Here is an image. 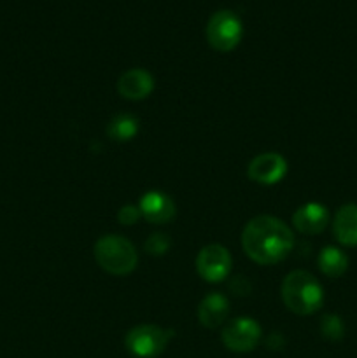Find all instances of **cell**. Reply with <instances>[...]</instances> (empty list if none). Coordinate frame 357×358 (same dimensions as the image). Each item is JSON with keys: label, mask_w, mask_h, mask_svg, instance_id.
<instances>
[{"label": "cell", "mask_w": 357, "mask_h": 358, "mask_svg": "<svg viewBox=\"0 0 357 358\" xmlns=\"http://www.w3.org/2000/svg\"><path fill=\"white\" fill-rule=\"evenodd\" d=\"M332 233L343 247H357V205L346 203L332 219Z\"/></svg>", "instance_id": "12"}, {"label": "cell", "mask_w": 357, "mask_h": 358, "mask_svg": "<svg viewBox=\"0 0 357 358\" xmlns=\"http://www.w3.org/2000/svg\"><path fill=\"white\" fill-rule=\"evenodd\" d=\"M230 315V303L223 294L212 292L202 299L198 306V320L203 327L217 329Z\"/></svg>", "instance_id": "13"}, {"label": "cell", "mask_w": 357, "mask_h": 358, "mask_svg": "<svg viewBox=\"0 0 357 358\" xmlns=\"http://www.w3.org/2000/svg\"><path fill=\"white\" fill-rule=\"evenodd\" d=\"M294 236L284 220L272 215H259L248 220L241 233V247L255 264L272 266L290 254Z\"/></svg>", "instance_id": "1"}, {"label": "cell", "mask_w": 357, "mask_h": 358, "mask_svg": "<svg viewBox=\"0 0 357 358\" xmlns=\"http://www.w3.org/2000/svg\"><path fill=\"white\" fill-rule=\"evenodd\" d=\"M318 268L329 278H340L349 268V257L338 247H324L318 254Z\"/></svg>", "instance_id": "14"}, {"label": "cell", "mask_w": 357, "mask_h": 358, "mask_svg": "<svg viewBox=\"0 0 357 358\" xmlns=\"http://www.w3.org/2000/svg\"><path fill=\"white\" fill-rule=\"evenodd\" d=\"M261 325L248 317H238L223 329L224 346L234 353L252 352L261 341Z\"/></svg>", "instance_id": "6"}, {"label": "cell", "mask_w": 357, "mask_h": 358, "mask_svg": "<svg viewBox=\"0 0 357 358\" xmlns=\"http://www.w3.org/2000/svg\"><path fill=\"white\" fill-rule=\"evenodd\" d=\"M172 336L174 331H164L158 325H136L126 334L125 346L136 358H156L167 350Z\"/></svg>", "instance_id": "5"}, {"label": "cell", "mask_w": 357, "mask_h": 358, "mask_svg": "<svg viewBox=\"0 0 357 358\" xmlns=\"http://www.w3.org/2000/svg\"><path fill=\"white\" fill-rule=\"evenodd\" d=\"M154 90V77L144 69H132L118 80V91L126 100H144Z\"/></svg>", "instance_id": "10"}, {"label": "cell", "mask_w": 357, "mask_h": 358, "mask_svg": "<svg viewBox=\"0 0 357 358\" xmlns=\"http://www.w3.org/2000/svg\"><path fill=\"white\" fill-rule=\"evenodd\" d=\"M140 208L139 206H133V205H126L122 206V208H119L118 212V220L121 224H125V226H132V224H135L136 220L140 219Z\"/></svg>", "instance_id": "18"}, {"label": "cell", "mask_w": 357, "mask_h": 358, "mask_svg": "<svg viewBox=\"0 0 357 358\" xmlns=\"http://www.w3.org/2000/svg\"><path fill=\"white\" fill-rule=\"evenodd\" d=\"M205 35L209 44L212 45L216 51H233L241 41L244 24H241L238 14H234L233 10H217V13H214L212 16H210L209 23H206Z\"/></svg>", "instance_id": "4"}, {"label": "cell", "mask_w": 357, "mask_h": 358, "mask_svg": "<svg viewBox=\"0 0 357 358\" xmlns=\"http://www.w3.org/2000/svg\"><path fill=\"white\" fill-rule=\"evenodd\" d=\"M139 133V119L132 114H118L107 126V135L114 142H128Z\"/></svg>", "instance_id": "15"}, {"label": "cell", "mask_w": 357, "mask_h": 358, "mask_svg": "<svg viewBox=\"0 0 357 358\" xmlns=\"http://www.w3.org/2000/svg\"><path fill=\"white\" fill-rule=\"evenodd\" d=\"M140 213L150 224H167L175 217V203L160 191H149L140 199Z\"/></svg>", "instance_id": "9"}, {"label": "cell", "mask_w": 357, "mask_h": 358, "mask_svg": "<svg viewBox=\"0 0 357 358\" xmlns=\"http://www.w3.org/2000/svg\"><path fill=\"white\" fill-rule=\"evenodd\" d=\"M93 254L102 269L115 276L130 275L136 268L139 255L132 241L119 234H105L94 243Z\"/></svg>", "instance_id": "3"}, {"label": "cell", "mask_w": 357, "mask_h": 358, "mask_svg": "<svg viewBox=\"0 0 357 358\" xmlns=\"http://www.w3.org/2000/svg\"><path fill=\"white\" fill-rule=\"evenodd\" d=\"M293 224L300 233L318 234L328 227L329 210L321 203H307L294 212Z\"/></svg>", "instance_id": "11"}, {"label": "cell", "mask_w": 357, "mask_h": 358, "mask_svg": "<svg viewBox=\"0 0 357 358\" xmlns=\"http://www.w3.org/2000/svg\"><path fill=\"white\" fill-rule=\"evenodd\" d=\"M282 299L287 310L293 313L312 315L321 310L324 303V290L314 275L296 269L284 278Z\"/></svg>", "instance_id": "2"}, {"label": "cell", "mask_w": 357, "mask_h": 358, "mask_svg": "<svg viewBox=\"0 0 357 358\" xmlns=\"http://www.w3.org/2000/svg\"><path fill=\"white\" fill-rule=\"evenodd\" d=\"M172 247V241L167 234L154 233L146 240V252L150 255H164Z\"/></svg>", "instance_id": "17"}, {"label": "cell", "mask_w": 357, "mask_h": 358, "mask_svg": "<svg viewBox=\"0 0 357 358\" xmlns=\"http://www.w3.org/2000/svg\"><path fill=\"white\" fill-rule=\"evenodd\" d=\"M231 254L223 245H206L196 257V269L205 282L219 283L231 273Z\"/></svg>", "instance_id": "7"}, {"label": "cell", "mask_w": 357, "mask_h": 358, "mask_svg": "<svg viewBox=\"0 0 357 358\" xmlns=\"http://www.w3.org/2000/svg\"><path fill=\"white\" fill-rule=\"evenodd\" d=\"M321 332L329 341H340L345 336V324L338 315H326L321 320Z\"/></svg>", "instance_id": "16"}, {"label": "cell", "mask_w": 357, "mask_h": 358, "mask_svg": "<svg viewBox=\"0 0 357 358\" xmlns=\"http://www.w3.org/2000/svg\"><path fill=\"white\" fill-rule=\"evenodd\" d=\"M287 173V161L276 152L259 154L251 161L247 168V175L255 184L273 185L279 184Z\"/></svg>", "instance_id": "8"}]
</instances>
